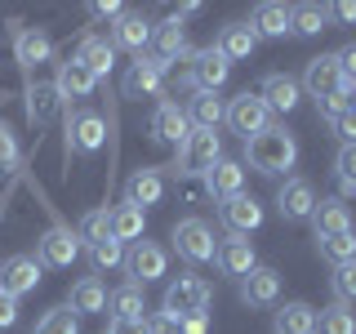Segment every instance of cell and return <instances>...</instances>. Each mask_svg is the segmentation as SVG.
<instances>
[{
  "label": "cell",
  "instance_id": "26",
  "mask_svg": "<svg viewBox=\"0 0 356 334\" xmlns=\"http://www.w3.org/2000/svg\"><path fill=\"white\" fill-rule=\"evenodd\" d=\"M72 58H76V63H85L89 72H94V81H107L111 67H116V49H111L107 40H98V36H81V45H76Z\"/></svg>",
  "mask_w": 356,
  "mask_h": 334
},
{
  "label": "cell",
  "instance_id": "30",
  "mask_svg": "<svg viewBox=\"0 0 356 334\" xmlns=\"http://www.w3.org/2000/svg\"><path fill=\"white\" fill-rule=\"evenodd\" d=\"M259 36H272V40H281L289 36V5H276V0H263L259 9H254V22H250Z\"/></svg>",
  "mask_w": 356,
  "mask_h": 334
},
{
  "label": "cell",
  "instance_id": "54",
  "mask_svg": "<svg viewBox=\"0 0 356 334\" xmlns=\"http://www.w3.org/2000/svg\"><path fill=\"white\" fill-rule=\"evenodd\" d=\"M348 196H356V178H343L339 174V200H348Z\"/></svg>",
  "mask_w": 356,
  "mask_h": 334
},
{
  "label": "cell",
  "instance_id": "13",
  "mask_svg": "<svg viewBox=\"0 0 356 334\" xmlns=\"http://www.w3.org/2000/svg\"><path fill=\"white\" fill-rule=\"evenodd\" d=\"M276 209H281L285 223L312 218V209H316V192H312L307 178H285V183L276 187Z\"/></svg>",
  "mask_w": 356,
  "mask_h": 334
},
{
  "label": "cell",
  "instance_id": "42",
  "mask_svg": "<svg viewBox=\"0 0 356 334\" xmlns=\"http://www.w3.org/2000/svg\"><path fill=\"white\" fill-rule=\"evenodd\" d=\"M18 165V138H14V129L0 120V174H9Z\"/></svg>",
  "mask_w": 356,
  "mask_h": 334
},
{
  "label": "cell",
  "instance_id": "4",
  "mask_svg": "<svg viewBox=\"0 0 356 334\" xmlns=\"http://www.w3.org/2000/svg\"><path fill=\"white\" fill-rule=\"evenodd\" d=\"M170 241H174L178 259H187V263H209V259H214V250H218L214 232H209L205 218H178L174 232H170Z\"/></svg>",
  "mask_w": 356,
  "mask_h": 334
},
{
  "label": "cell",
  "instance_id": "47",
  "mask_svg": "<svg viewBox=\"0 0 356 334\" xmlns=\"http://www.w3.org/2000/svg\"><path fill=\"white\" fill-rule=\"evenodd\" d=\"M339 67H343V76H348V85H356V45L339 49Z\"/></svg>",
  "mask_w": 356,
  "mask_h": 334
},
{
  "label": "cell",
  "instance_id": "1",
  "mask_svg": "<svg viewBox=\"0 0 356 334\" xmlns=\"http://www.w3.org/2000/svg\"><path fill=\"white\" fill-rule=\"evenodd\" d=\"M245 161L259 174H285V170H294V161H298V138L285 125H267L263 134L245 138Z\"/></svg>",
  "mask_w": 356,
  "mask_h": 334
},
{
  "label": "cell",
  "instance_id": "31",
  "mask_svg": "<svg viewBox=\"0 0 356 334\" xmlns=\"http://www.w3.org/2000/svg\"><path fill=\"white\" fill-rule=\"evenodd\" d=\"M325 27H330V9L316 5V0L289 9V31H294V36H321Z\"/></svg>",
  "mask_w": 356,
  "mask_h": 334
},
{
  "label": "cell",
  "instance_id": "45",
  "mask_svg": "<svg viewBox=\"0 0 356 334\" xmlns=\"http://www.w3.org/2000/svg\"><path fill=\"white\" fill-rule=\"evenodd\" d=\"M147 334H183V326H178V317H170V312H156L147 321Z\"/></svg>",
  "mask_w": 356,
  "mask_h": 334
},
{
  "label": "cell",
  "instance_id": "11",
  "mask_svg": "<svg viewBox=\"0 0 356 334\" xmlns=\"http://www.w3.org/2000/svg\"><path fill=\"white\" fill-rule=\"evenodd\" d=\"M76 259H81V237L72 228H49L36 241V263L44 267H72Z\"/></svg>",
  "mask_w": 356,
  "mask_h": 334
},
{
  "label": "cell",
  "instance_id": "20",
  "mask_svg": "<svg viewBox=\"0 0 356 334\" xmlns=\"http://www.w3.org/2000/svg\"><path fill=\"white\" fill-rule=\"evenodd\" d=\"M161 196H165V178H161V170L143 165V170H134V174H129V183H125V205L147 209V205H156Z\"/></svg>",
  "mask_w": 356,
  "mask_h": 334
},
{
  "label": "cell",
  "instance_id": "12",
  "mask_svg": "<svg viewBox=\"0 0 356 334\" xmlns=\"http://www.w3.org/2000/svg\"><path fill=\"white\" fill-rule=\"evenodd\" d=\"M218 218H222V228H227L232 237H250V232L263 228V205L241 192L232 200H218Z\"/></svg>",
  "mask_w": 356,
  "mask_h": 334
},
{
  "label": "cell",
  "instance_id": "5",
  "mask_svg": "<svg viewBox=\"0 0 356 334\" xmlns=\"http://www.w3.org/2000/svg\"><path fill=\"white\" fill-rule=\"evenodd\" d=\"M227 76H232V63L222 58L214 45L192 54V63H187V85H192L196 94H218V89L227 85Z\"/></svg>",
  "mask_w": 356,
  "mask_h": 334
},
{
  "label": "cell",
  "instance_id": "14",
  "mask_svg": "<svg viewBox=\"0 0 356 334\" xmlns=\"http://www.w3.org/2000/svg\"><path fill=\"white\" fill-rule=\"evenodd\" d=\"M36 285H40V263L31 259V254H14V259L0 263V289H5L9 299L31 294Z\"/></svg>",
  "mask_w": 356,
  "mask_h": 334
},
{
  "label": "cell",
  "instance_id": "32",
  "mask_svg": "<svg viewBox=\"0 0 356 334\" xmlns=\"http://www.w3.org/2000/svg\"><path fill=\"white\" fill-rule=\"evenodd\" d=\"M107 308H111V317L116 321H138L143 312H147V299H143V285H120V289H111L107 294Z\"/></svg>",
  "mask_w": 356,
  "mask_h": 334
},
{
  "label": "cell",
  "instance_id": "9",
  "mask_svg": "<svg viewBox=\"0 0 356 334\" xmlns=\"http://www.w3.org/2000/svg\"><path fill=\"white\" fill-rule=\"evenodd\" d=\"M343 85H348V76H343V67H339V54H321V58L307 63L303 89L316 98V103H321V98H339Z\"/></svg>",
  "mask_w": 356,
  "mask_h": 334
},
{
  "label": "cell",
  "instance_id": "2",
  "mask_svg": "<svg viewBox=\"0 0 356 334\" xmlns=\"http://www.w3.org/2000/svg\"><path fill=\"white\" fill-rule=\"evenodd\" d=\"M218 161H222V138H218V129H192L183 143H178L174 170H178V174H209Z\"/></svg>",
  "mask_w": 356,
  "mask_h": 334
},
{
  "label": "cell",
  "instance_id": "37",
  "mask_svg": "<svg viewBox=\"0 0 356 334\" xmlns=\"http://www.w3.org/2000/svg\"><path fill=\"white\" fill-rule=\"evenodd\" d=\"M81 245H103V241H111V209L107 205H98V209H89V214L81 218Z\"/></svg>",
  "mask_w": 356,
  "mask_h": 334
},
{
  "label": "cell",
  "instance_id": "19",
  "mask_svg": "<svg viewBox=\"0 0 356 334\" xmlns=\"http://www.w3.org/2000/svg\"><path fill=\"white\" fill-rule=\"evenodd\" d=\"M259 98L267 103V111H294L298 98H303V85H298L294 76H285V72H272V76H263Z\"/></svg>",
  "mask_w": 356,
  "mask_h": 334
},
{
  "label": "cell",
  "instance_id": "53",
  "mask_svg": "<svg viewBox=\"0 0 356 334\" xmlns=\"http://www.w3.org/2000/svg\"><path fill=\"white\" fill-rule=\"evenodd\" d=\"M316 111H321V120H334V116H339V98H321Z\"/></svg>",
  "mask_w": 356,
  "mask_h": 334
},
{
  "label": "cell",
  "instance_id": "33",
  "mask_svg": "<svg viewBox=\"0 0 356 334\" xmlns=\"http://www.w3.org/2000/svg\"><path fill=\"white\" fill-rule=\"evenodd\" d=\"M222 116H227V107L218 94H192V103H187V120H196V129H218Z\"/></svg>",
  "mask_w": 356,
  "mask_h": 334
},
{
  "label": "cell",
  "instance_id": "24",
  "mask_svg": "<svg viewBox=\"0 0 356 334\" xmlns=\"http://www.w3.org/2000/svg\"><path fill=\"white\" fill-rule=\"evenodd\" d=\"M214 49H218L227 63H236V58H250V54L259 49V31H254L250 22H227V27L218 31V45H214Z\"/></svg>",
  "mask_w": 356,
  "mask_h": 334
},
{
  "label": "cell",
  "instance_id": "25",
  "mask_svg": "<svg viewBox=\"0 0 356 334\" xmlns=\"http://www.w3.org/2000/svg\"><path fill=\"white\" fill-rule=\"evenodd\" d=\"M241 187H245V165H241V161H227V156H222L214 170L205 174V192L218 196V200L241 196Z\"/></svg>",
  "mask_w": 356,
  "mask_h": 334
},
{
  "label": "cell",
  "instance_id": "40",
  "mask_svg": "<svg viewBox=\"0 0 356 334\" xmlns=\"http://www.w3.org/2000/svg\"><path fill=\"white\" fill-rule=\"evenodd\" d=\"M330 289H334V299H339V303H356V259H352V263H339V267H334V276H330Z\"/></svg>",
  "mask_w": 356,
  "mask_h": 334
},
{
  "label": "cell",
  "instance_id": "18",
  "mask_svg": "<svg viewBox=\"0 0 356 334\" xmlns=\"http://www.w3.org/2000/svg\"><path fill=\"white\" fill-rule=\"evenodd\" d=\"M214 263H218L222 276H236V281L259 267V259H254V245L245 241V237H227V241H222L218 250H214Z\"/></svg>",
  "mask_w": 356,
  "mask_h": 334
},
{
  "label": "cell",
  "instance_id": "8",
  "mask_svg": "<svg viewBox=\"0 0 356 334\" xmlns=\"http://www.w3.org/2000/svg\"><path fill=\"white\" fill-rule=\"evenodd\" d=\"M103 138H107V125H103V116L98 111H72L67 116V156L72 152H81V156H94L98 148H103Z\"/></svg>",
  "mask_w": 356,
  "mask_h": 334
},
{
  "label": "cell",
  "instance_id": "21",
  "mask_svg": "<svg viewBox=\"0 0 356 334\" xmlns=\"http://www.w3.org/2000/svg\"><path fill=\"white\" fill-rule=\"evenodd\" d=\"M147 40H152V22L143 18V14H120L116 22H111V49H129L134 58H138L143 49H147Z\"/></svg>",
  "mask_w": 356,
  "mask_h": 334
},
{
  "label": "cell",
  "instance_id": "22",
  "mask_svg": "<svg viewBox=\"0 0 356 334\" xmlns=\"http://www.w3.org/2000/svg\"><path fill=\"white\" fill-rule=\"evenodd\" d=\"M54 89H58L63 103H72V98H89L98 89V81H94V72H89L85 63L67 58V63H58V81H54Z\"/></svg>",
  "mask_w": 356,
  "mask_h": 334
},
{
  "label": "cell",
  "instance_id": "51",
  "mask_svg": "<svg viewBox=\"0 0 356 334\" xmlns=\"http://www.w3.org/2000/svg\"><path fill=\"white\" fill-rule=\"evenodd\" d=\"M339 111H352V116H356V85H343V94H339Z\"/></svg>",
  "mask_w": 356,
  "mask_h": 334
},
{
  "label": "cell",
  "instance_id": "41",
  "mask_svg": "<svg viewBox=\"0 0 356 334\" xmlns=\"http://www.w3.org/2000/svg\"><path fill=\"white\" fill-rule=\"evenodd\" d=\"M89 263H94V272H111V267H120V263H125V245H120V241L89 245Z\"/></svg>",
  "mask_w": 356,
  "mask_h": 334
},
{
  "label": "cell",
  "instance_id": "17",
  "mask_svg": "<svg viewBox=\"0 0 356 334\" xmlns=\"http://www.w3.org/2000/svg\"><path fill=\"white\" fill-rule=\"evenodd\" d=\"M14 54H18V67H22V72H36L40 63L54 58V40L44 36L40 27H18L14 31Z\"/></svg>",
  "mask_w": 356,
  "mask_h": 334
},
{
  "label": "cell",
  "instance_id": "7",
  "mask_svg": "<svg viewBox=\"0 0 356 334\" xmlns=\"http://www.w3.org/2000/svg\"><path fill=\"white\" fill-rule=\"evenodd\" d=\"M222 120H227L241 138H254V134H263L267 125H272V111H267V103H263L259 94H250V89H245V94H236L227 103V116H222Z\"/></svg>",
  "mask_w": 356,
  "mask_h": 334
},
{
  "label": "cell",
  "instance_id": "44",
  "mask_svg": "<svg viewBox=\"0 0 356 334\" xmlns=\"http://www.w3.org/2000/svg\"><path fill=\"white\" fill-rule=\"evenodd\" d=\"M334 174H343V178H356V143H348V148H339V156H334Z\"/></svg>",
  "mask_w": 356,
  "mask_h": 334
},
{
  "label": "cell",
  "instance_id": "35",
  "mask_svg": "<svg viewBox=\"0 0 356 334\" xmlns=\"http://www.w3.org/2000/svg\"><path fill=\"white\" fill-rule=\"evenodd\" d=\"M316 334H356V312L352 303H334L325 312H316Z\"/></svg>",
  "mask_w": 356,
  "mask_h": 334
},
{
  "label": "cell",
  "instance_id": "27",
  "mask_svg": "<svg viewBox=\"0 0 356 334\" xmlns=\"http://www.w3.org/2000/svg\"><path fill=\"white\" fill-rule=\"evenodd\" d=\"M156 58L165 63H192V49H187V27L178 18L161 22L156 27Z\"/></svg>",
  "mask_w": 356,
  "mask_h": 334
},
{
  "label": "cell",
  "instance_id": "34",
  "mask_svg": "<svg viewBox=\"0 0 356 334\" xmlns=\"http://www.w3.org/2000/svg\"><path fill=\"white\" fill-rule=\"evenodd\" d=\"M276 334H316V308L285 303L281 312H276Z\"/></svg>",
  "mask_w": 356,
  "mask_h": 334
},
{
  "label": "cell",
  "instance_id": "52",
  "mask_svg": "<svg viewBox=\"0 0 356 334\" xmlns=\"http://www.w3.org/2000/svg\"><path fill=\"white\" fill-rule=\"evenodd\" d=\"M89 14H94V18H111V22H116V18H120V5H111V0H107V5H89Z\"/></svg>",
  "mask_w": 356,
  "mask_h": 334
},
{
  "label": "cell",
  "instance_id": "49",
  "mask_svg": "<svg viewBox=\"0 0 356 334\" xmlns=\"http://www.w3.org/2000/svg\"><path fill=\"white\" fill-rule=\"evenodd\" d=\"M178 326H183V334H205L209 330V317H205V312H192V317H183Z\"/></svg>",
  "mask_w": 356,
  "mask_h": 334
},
{
  "label": "cell",
  "instance_id": "29",
  "mask_svg": "<svg viewBox=\"0 0 356 334\" xmlns=\"http://www.w3.org/2000/svg\"><path fill=\"white\" fill-rule=\"evenodd\" d=\"M72 312H85V317H94V312H107V285L98 281V276H81V281L72 285Z\"/></svg>",
  "mask_w": 356,
  "mask_h": 334
},
{
  "label": "cell",
  "instance_id": "28",
  "mask_svg": "<svg viewBox=\"0 0 356 334\" xmlns=\"http://www.w3.org/2000/svg\"><path fill=\"white\" fill-rule=\"evenodd\" d=\"M58 103H63V98H58L54 85H27V120L36 129H44L54 116H58Z\"/></svg>",
  "mask_w": 356,
  "mask_h": 334
},
{
  "label": "cell",
  "instance_id": "15",
  "mask_svg": "<svg viewBox=\"0 0 356 334\" xmlns=\"http://www.w3.org/2000/svg\"><path fill=\"white\" fill-rule=\"evenodd\" d=\"M187 134H192V120H187V111L174 103V98H161L156 103V111H152V138L156 143H183Z\"/></svg>",
  "mask_w": 356,
  "mask_h": 334
},
{
  "label": "cell",
  "instance_id": "16",
  "mask_svg": "<svg viewBox=\"0 0 356 334\" xmlns=\"http://www.w3.org/2000/svg\"><path fill=\"white\" fill-rule=\"evenodd\" d=\"M276 299H281V272L276 267H254L250 276H241V303L272 308Z\"/></svg>",
  "mask_w": 356,
  "mask_h": 334
},
{
  "label": "cell",
  "instance_id": "50",
  "mask_svg": "<svg viewBox=\"0 0 356 334\" xmlns=\"http://www.w3.org/2000/svg\"><path fill=\"white\" fill-rule=\"evenodd\" d=\"M330 9V18H339V22H356V0H339V5H325Z\"/></svg>",
  "mask_w": 356,
  "mask_h": 334
},
{
  "label": "cell",
  "instance_id": "43",
  "mask_svg": "<svg viewBox=\"0 0 356 334\" xmlns=\"http://www.w3.org/2000/svg\"><path fill=\"white\" fill-rule=\"evenodd\" d=\"M330 129L343 138V148H348V143H356V116H352V111H339V116L330 120Z\"/></svg>",
  "mask_w": 356,
  "mask_h": 334
},
{
  "label": "cell",
  "instance_id": "48",
  "mask_svg": "<svg viewBox=\"0 0 356 334\" xmlns=\"http://www.w3.org/2000/svg\"><path fill=\"white\" fill-rule=\"evenodd\" d=\"M107 334H147V321H116V317H111V330Z\"/></svg>",
  "mask_w": 356,
  "mask_h": 334
},
{
  "label": "cell",
  "instance_id": "46",
  "mask_svg": "<svg viewBox=\"0 0 356 334\" xmlns=\"http://www.w3.org/2000/svg\"><path fill=\"white\" fill-rule=\"evenodd\" d=\"M18 326V299H9L5 289H0V330Z\"/></svg>",
  "mask_w": 356,
  "mask_h": 334
},
{
  "label": "cell",
  "instance_id": "3",
  "mask_svg": "<svg viewBox=\"0 0 356 334\" xmlns=\"http://www.w3.org/2000/svg\"><path fill=\"white\" fill-rule=\"evenodd\" d=\"M209 299H214V289H209L205 276L183 272V276H174V281L165 285V303H161V312H170V317L183 321V317H192V312H205Z\"/></svg>",
  "mask_w": 356,
  "mask_h": 334
},
{
  "label": "cell",
  "instance_id": "38",
  "mask_svg": "<svg viewBox=\"0 0 356 334\" xmlns=\"http://www.w3.org/2000/svg\"><path fill=\"white\" fill-rule=\"evenodd\" d=\"M321 245V259L325 263H352L356 259V232H339V237H325V241H316Z\"/></svg>",
  "mask_w": 356,
  "mask_h": 334
},
{
  "label": "cell",
  "instance_id": "23",
  "mask_svg": "<svg viewBox=\"0 0 356 334\" xmlns=\"http://www.w3.org/2000/svg\"><path fill=\"white\" fill-rule=\"evenodd\" d=\"M312 228H316V241L339 237V232H352V214H348V205H343L339 196L316 200V209H312Z\"/></svg>",
  "mask_w": 356,
  "mask_h": 334
},
{
  "label": "cell",
  "instance_id": "10",
  "mask_svg": "<svg viewBox=\"0 0 356 334\" xmlns=\"http://www.w3.org/2000/svg\"><path fill=\"white\" fill-rule=\"evenodd\" d=\"M170 259H165V250L156 241H134V250H125V272L134 285H147V281H161Z\"/></svg>",
  "mask_w": 356,
  "mask_h": 334
},
{
  "label": "cell",
  "instance_id": "36",
  "mask_svg": "<svg viewBox=\"0 0 356 334\" xmlns=\"http://www.w3.org/2000/svg\"><path fill=\"white\" fill-rule=\"evenodd\" d=\"M143 209H134V205H116L111 209V241H143Z\"/></svg>",
  "mask_w": 356,
  "mask_h": 334
},
{
  "label": "cell",
  "instance_id": "39",
  "mask_svg": "<svg viewBox=\"0 0 356 334\" xmlns=\"http://www.w3.org/2000/svg\"><path fill=\"white\" fill-rule=\"evenodd\" d=\"M31 334H81V321H76L72 308H49L36 321V330H31Z\"/></svg>",
  "mask_w": 356,
  "mask_h": 334
},
{
  "label": "cell",
  "instance_id": "6",
  "mask_svg": "<svg viewBox=\"0 0 356 334\" xmlns=\"http://www.w3.org/2000/svg\"><path fill=\"white\" fill-rule=\"evenodd\" d=\"M165 58H156V54H138V58L129 63L125 81H120V94L125 98H156L161 94V81H165Z\"/></svg>",
  "mask_w": 356,
  "mask_h": 334
}]
</instances>
